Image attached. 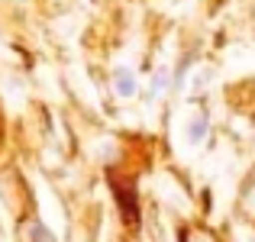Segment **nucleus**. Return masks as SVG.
I'll list each match as a JSON object with an SVG mask.
<instances>
[{
  "label": "nucleus",
  "instance_id": "1",
  "mask_svg": "<svg viewBox=\"0 0 255 242\" xmlns=\"http://www.w3.org/2000/svg\"><path fill=\"white\" fill-rule=\"evenodd\" d=\"M117 87H120V94H123V97H129V94L136 91V81L129 78V71H126V68L117 71Z\"/></svg>",
  "mask_w": 255,
  "mask_h": 242
}]
</instances>
